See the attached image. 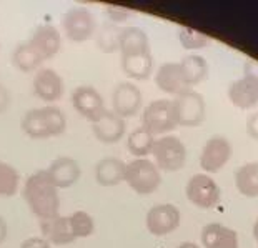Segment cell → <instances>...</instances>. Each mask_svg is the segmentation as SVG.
<instances>
[{
  "label": "cell",
  "mask_w": 258,
  "mask_h": 248,
  "mask_svg": "<svg viewBox=\"0 0 258 248\" xmlns=\"http://www.w3.org/2000/svg\"><path fill=\"white\" fill-rule=\"evenodd\" d=\"M22 194H24L25 203L29 205L32 213L40 222L55 218L60 215L58 189L52 183L50 177L47 175V170H38V172L32 173L25 180Z\"/></svg>",
  "instance_id": "1"
},
{
  "label": "cell",
  "mask_w": 258,
  "mask_h": 248,
  "mask_svg": "<svg viewBox=\"0 0 258 248\" xmlns=\"http://www.w3.org/2000/svg\"><path fill=\"white\" fill-rule=\"evenodd\" d=\"M20 125L27 137L34 140H45L62 135L67 129V118L58 107L48 105L25 112Z\"/></svg>",
  "instance_id": "2"
},
{
  "label": "cell",
  "mask_w": 258,
  "mask_h": 248,
  "mask_svg": "<svg viewBox=\"0 0 258 248\" xmlns=\"http://www.w3.org/2000/svg\"><path fill=\"white\" fill-rule=\"evenodd\" d=\"M135 194L150 195L162 185V172L148 158H134L125 165V178Z\"/></svg>",
  "instance_id": "3"
},
{
  "label": "cell",
  "mask_w": 258,
  "mask_h": 248,
  "mask_svg": "<svg viewBox=\"0 0 258 248\" xmlns=\"http://www.w3.org/2000/svg\"><path fill=\"white\" fill-rule=\"evenodd\" d=\"M150 155L155 160L158 170L163 172H177L183 168L186 162V148L183 142L175 135H162L160 139H155Z\"/></svg>",
  "instance_id": "4"
},
{
  "label": "cell",
  "mask_w": 258,
  "mask_h": 248,
  "mask_svg": "<svg viewBox=\"0 0 258 248\" xmlns=\"http://www.w3.org/2000/svg\"><path fill=\"white\" fill-rule=\"evenodd\" d=\"M142 127L155 135H165L178 127L175 118L173 102L168 98H158L150 102L142 115Z\"/></svg>",
  "instance_id": "5"
},
{
  "label": "cell",
  "mask_w": 258,
  "mask_h": 248,
  "mask_svg": "<svg viewBox=\"0 0 258 248\" xmlns=\"http://www.w3.org/2000/svg\"><path fill=\"white\" fill-rule=\"evenodd\" d=\"M173 110L177 123L182 127H199L205 122L207 105L202 93L195 90H185L173 98Z\"/></svg>",
  "instance_id": "6"
},
{
  "label": "cell",
  "mask_w": 258,
  "mask_h": 248,
  "mask_svg": "<svg viewBox=\"0 0 258 248\" xmlns=\"http://www.w3.org/2000/svg\"><path fill=\"white\" fill-rule=\"evenodd\" d=\"M185 195L195 207L202 210H210L220 203L222 190L217 181L207 173H197L186 181Z\"/></svg>",
  "instance_id": "7"
},
{
  "label": "cell",
  "mask_w": 258,
  "mask_h": 248,
  "mask_svg": "<svg viewBox=\"0 0 258 248\" xmlns=\"http://www.w3.org/2000/svg\"><path fill=\"white\" fill-rule=\"evenodd\" d=\"M62 29L65 37L75 43L87 42L95 35L97 22L89 9L85 7H72L63 14Z\"/></svg>",
  "instance_id": "8"
},
{
  "label": "cell",
  "mask_w": 258,
  "mask_h": 248,
  "mask_svg": "<svg viewBox=\"0 0 258 248\" xmlns=\"http://www.w3.org/2000/svg\"><path fill=\"white\" fill-rule=\"evenodd\" d=\"M232 143L222 135H213L207 140V143L202 148L200 167L207 175L217 173L228 163V160L232 158Z\"/></svg>",
  "instance_id": "9"
},
{
  "label": "cell",
  "mask_w": 258,
  "mask_h": 248,
  "mask_svg": "<svg viewBox=\"0 0 258 248\" xmlns=\"http://www.w3.org/2000/svg\"><path fill=\"white\" fill-rule=\"evenodd\" d=\"M180 220H182V215H180L178 207L172 205V203H160V205H153L148 210L145 225L152 235L165 236L180 227Z\"/></svg>",
  "instance_id": "10"
},
{
  "label": "cell",
  "mask_w": 258,
  "mask_h": 248,
  "mask_svg": "<svg viewBox=\"0 0 258 248\" xmlns=\"http://www.w3.org/2000/svg\"><path fill=\"white\" fill-rule=\"evenodd\" d=\"M142 102H144V97L139 87L132 82H120L112 93V112L123 120L135 117L142 108Z\"/></svg>",
  "instance_id": "11"
},
{
  "label": "cell",
  "mask_w": 258,
  "mask_h": 248,
  "mask_svg": "<svg viewBox=\"0 0 258 248\" xmlns=\"http://www.w3.org/2000/svg\"><path fill=\"white\" fill-rule=\"evenodd\" d=\"M90 123L95 139L103 143H117L125 135V120L112 110L105 108Z\"/></svg>",
  "instance_id": "12"
},
{
  "label": "cell",
  "mask_w": 258,
  "mask_h": 248,
  "mask_svg": "<svg viewBox=\"0 0 258 248\" xmlns=\"http://www.w3.org/2000/svg\"><path fill=\"white\" fill-rule=\"evenodd\" d=\"M72 105L79 112L82 117H85L89 122L97 118L103 110H105V103H103V97L100 95L95 87L92 85H80L77 87L72 93Z\"/></svg>",
  "instance_id": "13"
},
{
  "label": "cell",
  "mask_w": 258,
  "mask_h": 248,
  "mask_svg": "<svg viewBox=\"0 0 258 248\" xmlns=\"http://www.w3.org/2000/svg\"><path fill=\"white\" fill-rule=\"evenodd\" d=\"M34 92L43 102H57L63 95V80L53 69H38L34 77Z\"/></svg>",
  "instance_id": "14"
},
{
  "label": "cell",
  "mask_w": 258,
  "mask_h": 248,
  "mask_svg": "<svg viewBox=\"0 0 258 248\" xmlns=\"http://www.w3.org/2000/svg\"><path fill=\"white\" fill-rule=\"evenodd\" d=\"M228 100L240 110H250L258 105V80L251 77H241L228 87Z\"/></svg>",
  "instance_id": "15"
},
{
  "label": "cell",
  "mask_w": 258,
  "mask_h": 248,
  "mask_svg": "<svg viewBox=\"0 0 258 248\" xmlns=\"http://www.w3.org/2000/svg\"><path fill=\"white\" fill-rule=\"evenodd\" d=\"M47 175L57 189H69L77 183L82 175L80 165L72 157H58L47 168Z\"/></svg>",
  "instance_id": "16"
},
{
  "label": "cell",
  "mask_w": 258,
  "mask_h": 248,
  "mask_svg": "<svg viewBox=\"0 0 258 248\" xmlns=\"http://www.w3.org/2000/svg\"><path fill=\"white\" fill-rule=\"evenodd\" d=\"M155 85L162 92L168 93V95H175L188 90L190 87L186 85L185 75L182 72L178 62H167L158 67L155 74Z\"/></svg>",
  "instance_id": "17"
},
{
  "label": "cell",
  "mask_w": 258,
  "mask_h": 248,
  "mask_svg": "<svg viewBox=\"0 0 258 248\" xmlns=\"http://www.w3.org/2000/svg\"><path fill=\"white\" fill-rule=\"evenodd\" d=\"M29 42L37 48L43 60H47L55 57L58 53L60 47H62V35H60V32L53 25L42 24L34 30Z\"/></svg>",
  "instance_id": "18"
},
{
  "label": "cell",
  "mask_w": 258,
  "mask_h": 248,
  "mask_svg": "<svg viewBox=\"0 0 258 248\" xmlns=\"http://www.w3.org/2000/svg\"><path fill=\"white\" fill-rule=\"evenodd\" d=\"M203 248H238V235L222 223H208L200 233Z\"/></svg>",
  "instance_id": "19"
},
{
  "label": "cell",
  "mask_w": 258,
  "mask_h": 248,
  "mask_svg": "<svg viewBox=\"0 0 258 248\" xmlns=\"http://www.w3.org/2000/svg\"><path fill=\"white\" fill-rule=\"evenodd\" d=\"M40 230L43 235L42 238L55 246L70 245L77 240L74 231H72V227H70L69 217H62V215H58L55 218L40 222Z\"/></svg>",
  "instance_id": "20"
},
{
  "label": "cell",
  "mask_w": 258,
  "mask_h": 248,
  "mask_svg": "<svg viewBox=\"0 0 258 248\" xmlns=\"http://www.w3.org/2000/svg\"><path fill=\"white\" fill-rule=\"evenodd\" d=\"M118 50L122 57H134V55H144L150 52V38L140 27H127L122 29L118 40Z\"/></svg>",
  "instance_id": "21"
},
{
  "label": "cell",
  "mask_w": 258,
  "mask_h": 248,
  "mask_svg": "<svg viewBox=\"0 0 258 248\" xmlns=\"http://www.w3.org/2000/svg\"><path fill=\"white\" fill-rule=\"evenodd\" d=\"M125 165L127 163L117 157L102 158L93 170L97 183L102 187H115L122 183L125 178Z\"/></svg>",
  "instance_id": "22"
},
{
  "label": "cell",
  "mask_w": 258,
  "mask_h": 248,
  "mask_svg": "<svg viewBox=\"0 0 258 248\" xmlns=\"http://www.w3.org/2000/svg\"><path fill=\"white\" fill-rule=\"evenodd\" d=\"M235 187L246 198L258 197V162H250L238 167L235 172Z\"/></svg>",
  "instance_id": "23"
},
{
  "label": "cell",
  "mask_w": 258,
  "mask_h": 248,
  "mask_svg": "<svg viewBox=\"0 0 258 248\" xmlns=\"http://www.w3.org/2000/svg\"><path fill=\"white\" fill-rule=\"evenodd\" d=\"M42 62H43V57L38 53V50L30 42L19 43V45L15 47V50L12 52V64L20 72H24V74L38 70Z\"/></svg>",
  "instance_id": "24"
},
{
  "label": "cell",
  "mask_w": 258,
  "mask_h": 248,
  "mask_svg": "<svg viewBox=\"0 0 258 248\" xmlns=\"http://www.w3.org/2000/svg\"><path fill=\"white\" fill-rule=\"evenodd\" d=\"M122 70L128 79L145 80L150 77L153 70V57L152 53L134 55V57H122Z\"/></svg>",
  "instance_id": "25"
},
{
  "label": "cell",
  "mask_w": 258,
  "mask_h": 248,
  "mask_svg": "<svg viewBox=\"0 0 258 248\" xmlns=\"http://www.w3.org/2000/svg\"><path fill=\"white\" fill-rule=\"evenodd\" d=\"M178 64H180V67H182L186 85H188L190 89L202 84V82L207 79L208 64L205 58L200 57V55H186V57H183Z\"/></svg>",
  "instance_id": "26"
},
{
  "label": "cell",
  "mask_w": 258,
  "mask_h": 248,
  "mask_svg": "<svg viewBox=\"0 0 258 248\" xmlns=\"http://www.w3.org/2000/svg\"><path fill=\"white\" fill-rule=\"evenodd\" d=\"M153 143H155V137L148 130H145L144 127H139L134 132H130L127 139V148L134 157L145 158L147 155L152 153Z\"/></svg>",
  "instance_id": "27"
},
{
  "label": "cell",
  "mask_w": 258,
  "mask_h": 248,
  "mask_svg": "<svg viewBox=\"0 0 258 248\" xmlns=\"http://www.w3.org/2000/svg\"><path fill=\"white\" fill-rule=\"evenodd\" d=\"M122 29L118 25L112 24V22H105L100 27H97L95 32V43L102 52L113 53L118 50V40Z\"/></svg>",
  "instance_id": "28"
},
{
  "label": "cell",
  "mask_w": 258,
  "mask_h": 248,
  "mask_svg": "<svg viewBox=\"0 0 258 248\" xmlns=\"http://www.w3.org/2000/svg\"><path fill=\"white\" fill-rule=\"evenodd\" d=\"M20 173L12 165L0 160V197H14L19 192Z\"/></svg>",
  "instance_id": "29"
},
{
  "label": "cell",
  "mask_w": 258,
  "mask_h": 248,
  "mask_svg": "<svg viewBox=\"0 0 258 248\" xmlns=\"http://www.w3.org/2000/svg\"><path fill=\"white\" fill-rule=\"evenodd\" d=\"M70 227L75 235V238H87L95 231V222H93L92 215L84 210H77L69 217Z\"/></svg>",
  "instance_id": "30"
},
{
  "label": "cell",
  "mask_w": 258,
  "mask_h": 248,
  "mask_svg": "<svg viewBox=\"0 0 258 248\" xmlns=\"http://www.w3.org/2000/svg\"><path fill=\"white\" fill-rule=\"evenodd\" d=\"M178 40L185 50H200V48H205L208 45L207 35H203L194 29H188V27H183V29L180 30Z\"/></svg>",
  "instance_id": "31"
},
{
  "label": "cell",
  "mask_w": 258,
  "mask_h": 248,
  "mask_svg": "<svg viewBox=\"0 0 258 248\" xmlns=\"http://www.w3.org/2000/svg\"><path fill=\"white\" fill-rule=\"evenodd\" d=\"M105 14H107V19L112 22V24L118 25V24H123L127 22L130 17V12L127 9H122V7H115V5H110V7L105 9Z\"/></svg>",
  "instance_id": "32"
},
{
  "label": "cell",
  "mask_w": 258,
  "mask_h": 248,
  "mask_svg": "<svg viewBox=\"0 0 258 248\" xmlns=\"http://www.w3.org/2000/svg\"><path fill=\"white\" fill-rule=\"evenodd\" d=\"M20 248H52V245L47 240H43L42 236H30L22 243Z\"/></svg>",
  "instance_id": "33"
},
{
  "label": "cell",
  "mask_w": 258,
  "mask_h": 248,
  "mask_svg": "<svg viewBox=\"0 0 258 248\" xmlns=\"http://www.w3.org/2000/svg\"><path fill=\"white\" fill-rule=\"evenodd\" d=\"M246 134H248L251 139L258 140V110L255 113H251L248 120H246Z\"/></svg>",
  "instance_id": "34"
},
{
  "label": "cell",
  "mask_w": 258,
  "mask_h": 248,
  "mask_svg": "<svg viewBox=\"0 0 258 248\" xmlns=\"http://www.w3.org/2000/svg\"><path fill=\"white\" fill-rule=\"evenodd\" d=\"M10 103V93L7 90V87L0 84V113H4L9 108Z\"/></svg>",
  "instance_id": "35"
},
{
  "label": "cell",
  "mask_w": 258,
  "mask_h": 248,
  "mask_svg": "<svg viewBox=\"0 0 258 248\" xmlns=\"http://www.w3.org/2000/svg\"><path fill=\"white\" fill-rule=\"evenodd\" d=\"M245 77H251V79L258 80V62H255V60H246Z\"/></svg>",
  "instance_id": "36"
},
{
  "label": "cell",
  "mask_w": 258,
  "mask_h": 248,
  "mask_svg": "<svg viewBox=\"0 0 258 248\" xmlns=\"http://www.w3.org/2000/svg\"><path fill=\"white\" fill-rule=\"evenodd\" d=\"M7 233H9L7 222H5L4 217H0V243H4V241H5V238H7Z\"/></svg>",
  "instance_id": "37"
},
{
  "label": "cell",
  "mask_w": 258,
  "mask_h": 248,
  "mask_svg": "<svg viewBox=\"0 0 258 248\" xmlns=\"http://www.w3.org/2000/svg\"><path fill=\"white\" fill-rule=\"evenodd\" d=\"M177 248H200L197 243H191V241H183L182 245H178Z\"/></svg>",
  "instance_id": "38"
},
{
  "label": "cell",
  "mask_w": 258,
  "mask_h": 248,
  "mask_svg": "<svg viewBox=\"0 0 258 248\" xmlns=\"http://www.w3.org/2000/svg\"><path fill=\"white\" fill-rule=\"evenodd\" d=\"M253 236H255V240L258 241V220H256L255 225H253Z\"/></svg>",
  "instance_id": "39"
}]
</instances>
